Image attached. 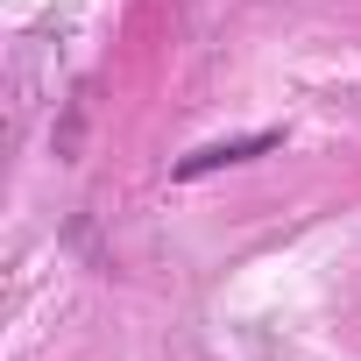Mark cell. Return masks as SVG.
<instances>
[{
    "label": "cell",
    "instance_id": "cell-1",
    "mask_svg": "<svg viewBox=\"0 0 361 361\" xmlns=\"http://www.w3.org/2000/svg\"><path fill=\"white\" fill-rule=\"evenodd\" d=\"M283 142V128H255V135H227V142H206V149H192V156H177V185H192V177H213V170H227V163H248V156H262V149H276Z\"/></svg>",
    "mask_w": 361,
    "mask_h": 361
}]
</instances>
